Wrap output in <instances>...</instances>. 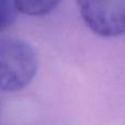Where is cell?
Returning a JSON list of instances; mask_svg holds the SVG:
<instances>
[{"label":"cell","mask_w":125,"mask_h":125,"mask_svg":"<svg viewBox=\"0 0 125 125\" xmlns=\"http://www.w3.org/2000/svg\"><path fill=\"white\" fill-rule=\"evenodd\" d=\"M39 62L34 48L15 37L0 41V88L3 92L21 91L36 76Z\"/></svg>","instance_id":"obj_1"},{"label":"cell","mask_w":125,"mask_h":125,"mask_svg":"<svg viewBox=\"0 0 125 125\" xmlns=\"http://www.w3.org/2000/svg\"><path fill=\"white\" fill-rule=\"evenodd\" d=\"M87 28L101 37L125 34V0H76Z\"/></svg>","instance_id":"obj_2"},{"label":"cell","mask_w":125,"mask_h":125,"mask_svg":"<svg viewBox=\"0 0 125 125\" xmlns=\"http://www.w3.org/2000/svg\"><path fill=\"white\" fill-rule=\"evenodd\" d=\"M62 0H14L17 10L29 17H45L55 10Z\"/></svg>","instance_id":"obj_3"},{"label":"cell","mask_w":125,"mask_h":125,"mask_svg":"<svg viewBox=\"0 0 125 125\" xmlns=\"http://www.w3.org/2000/svg\"><path fill=\"white\" fill-rule=\"evenodd\" d=\"M14 0H0V30L3 32L10 28L18 17Z\"/></svg>","instance_id":"obj_4"}]
</instances>
